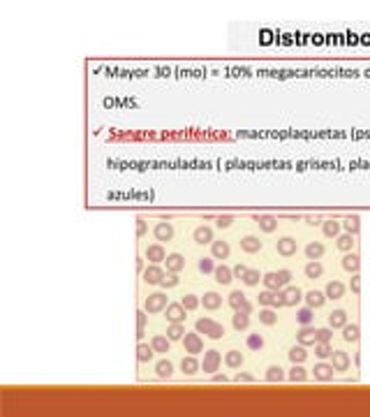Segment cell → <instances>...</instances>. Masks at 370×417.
<instances>
[{
    "instance_id": "cell-1",
    "label": "cell",
    "mask_w": 370,
    "mask_h": 417,
    "mask_svg": "<svg viewBox=\"0 0 370 417\" xmlns=\"http://www.w3.org/2000/svg\"><path fill=\"white\" fill-rule=\"evenodd\" d=\"M195 329H197L199 334H204V336H209V339L218 341L225 336V327L218 325L215 320H211V318H199L197 322H195Z\"/></svg>"
},
{
    "instance_id": "cell-2",
    "label": "cell",
    "mask_w": 370,
    "mask_h": 417,
    "mask_svg": "<svg viewBox=\"0 0 370 417\" xmlns=\"http://www.w3.org/2000/svg\"><path fill=\"white\" fill-rule=\"evenodd\" d=\"M169 299L164 292H153V295H148V299H146V306H143V311L146 313H162V311L169 306Z\"/></svg>"
},
{
    "instance_id": "cell-3",
    "label": "cell",
    "mask_w": 370,
    "mask_h": 417,
    "mask_svg": "<svg viewBox=\"0 0 370 417\" xmlns=\"http://www.w3.org/2000/svg\"><path fill=\"white\" fill-rule=\"evenodd\" d=\"M227 302H229V306H232L234 311H239V313H248V315L252 313V304L248 302V297L241 290H234L232 295L227 297Z\"/></svg>"
},
{
    "instance_id": "cell-4",
    "label": "cell",
    "mask_w": 370,
    "mask_h": 417,
    "mask_svg": "<svg viewBox=\"0 0 370 417\" xmlns=\"http://www.w3.org/2000/svg\"><path fill=\"white\" fill-rule=\"evenodd\" d=\"M220 364H222V355L218 350H206L204 352V362H202L204 373H218Z\"/></svg>"
},
{
    "instance_id": "cell-5",
    "label": "cell",
    "mask_w": 370,
    "mask_h": 417,
    "mask_svg": "<svg viewBox=\"0 0 370 417\" xmlns=\"http://www.w3.org/2000/svg\"><path fill=\"white\" fill-rule=\"evenodd\" d=\"M164 276H167V273H164V269H162L160 264H148L141 273L143 283H148V285H160L162 281H164Z\"/></svg>"
},
{
    "instance_id": "cell-6",
    "label": "cell",
    "mask_w": 370,
    "mask_h": 417,
    "mask_svg": "<svg viewBox=\"0 0 370 417\" xmlns=\"http://www.w3.org/2000/svg\"><path fill=\"white\" fill-rule=\"evenodd\" d=\"M257 302L262 304V306H269V309H280V306H285V302H282V295H280V292H271V290L259 292Z\"/></svg>"
},
{
    "instance_id": "cell-7",
    "label": "cell",
    "mask_w": 370,
    "mask_h": 417,
    "mask_svg": "<svg viewBox=\"0 0 370 417\" xmlns=\"http://www.w3.org/2000/svg\"><path fill=\"white\" fill-rule=\"evenodd\" d=\"M183 345L185 350L190 352V355H199V352H204V341L199 339V332H188L183 336Z\"/></svg>"
},
{
    "instance_id": "cell-8",
    "label": "cell",
    "mask_w": 370,
    "mask_h": 417,
    "mask_svg": "<svg viewBox=\"0 0 370 417\" xmlns=\"http://www.w3.org/2000/svg\"><path fill=\"white\" fill-rule=\"evenodd\" d=\"M296 239H292V236H282V239H278V243H275V250H278V255H282V257H292V255H296Z\"/></svg>"
},
{
    "instance_id": "cell-9",
    "label": "cell",
    "mask_w": 370,
    "mask_h": 417,
    "mask_svg": "<svg viewBox=\"0 0 370 417\" xmlns=\"http://www.w3.org/2000/svg\"><path fill=\"white\" fill-rule=\"evenodd\" d=\"M333 364H324V362H319V364H315L312 366V375H315V380H319V382H328V380H333Z\"/></svg>"
},
{
    "instance_id": "cell-10",
    "label": "cell",
    "mask_w": 370,
    "mask_h": 417,
    "mask_svg": "<svg viewBox=\"0 0 370 417\" xmlns=\"http://www.w3.org/2000/svg\"><path fill=\"white\" fill-rule=\"evenodd\" d=\"M167 320L169 322H183L185 320V313H188V309H185L183 304L180 302H173V304H169L167 309Z\"/></svg>"
},
{
    "instance_id": "cell-11",
    "label": "cell",
    "mask_w": 370,
    "mask_h": 417,
    "mask_svg": "<svg viewBox=\"0 0 370 417\" xmlns=\"http://www.w3.org/2000/svg\"><path fill=\"white\" fill-rule=\"evenodd\" d=\"M146 260L150 262V264H160V262L167 260V253H164V248L160 246V243H153V246L146 248Z\"/></svg>"
},
{
    "instance_id": "cell-12",
    "label": "cell",
    "mask_w": 370,
    "mask_h": 417,
    "mask_svg": "<svg viewBox=\"0 0 370 417\" xmlns=\"http://www.w3.org/2000/svg\"><path fill=\"white\" fill-rule=\"evenodd\" d=\"M153 234H155V239L157 241H171L173 239V227H171V223H164V220H160V223L153 227Z\"/></svg>"
},
{
    "instance_id": "cell-13",
    "label": "cell",
    "mask_w": 370,
    "mask_h": 417,
    "mask_svg": "<svg viewBox=\"0 0 370 417\" xmlns=\"http://www.w3.org/2000/svg\"><path fill=\"white\" fill-rule=\"evenodd\" d=\"M349 355H347L345 350H333V355H331V364H333L335 371H347L349 369Z\"/></svg>"
},
{
    "instance_id": "cell-14",
    "label": "cell",
    "mask_w": 370,
    "mask_h": 417,
    "mask_svg": "<svg viewBox=\"0 0 370 417\" xmlns=\"http://www.w3.org/2000/svg\"><path fill=\"white\" fill-rule=\"evenodd\" d=\"M305 304H308V306H310L312 311L315 309H322L324 304H326V295H324V292H319V290H310V292H305Z\"/></svg>"
},
{
    "instance_id": "cell-15",
    "label": "cell",
    "mask_w": 370,
    "mask_h": 417,
    "mask_svg": "<svg viewBox=\"0 0 370 417\" xmlns=\"http://www.w3.org/2000/svg\"><path fill=\"white\" fill-rule=\"evenodd\" d=\"M345 325H347V311L335 309L328 313V327H331V329H342Z\"/></svg>"
},
{
    "instance_id": "cell-16",
    "label": "cell",
    "mask_w": 370,
    "mask_h": 417,
    "mask_svg": "<svg viewBox=\"0 0 370 417\" xmlns=\"http://www.w3.org/2000/svg\"><path fill=\"white\" fill-rule=\"evenodd\" d=\"M280 295H282V302H285V306H296V304L303 299V292H301L299 288H285Z\"/></svg>"
},
{
    "instance_id": "cell-17",
    "label": "cell",
    "mask_w": 370,
    "mask_h": 417,
    "mask_svg": "<svg viewBox=\"0 0 370 417\" xmlns=\"http://www.w3.org/2000/svg\"><path fill=\"white\" fill-rule=\"evenodd\" d=\"M167 271L169 273H178V271H183V266H185V257L180 253H171V255H167Z\"/></svg>"
},
{
    "instance_id": "cell-18",
    "label": "cell",
    "mask_w": 370,
    "mask_h": 417,
    "mask_svg": "<svg viewBox=\"0 0 370 417\" xmlns=\"http://www.w3.org/2000/svg\"><path fill=\"white\" fill-rule=\"evenodd\" d=\"M296 339H299V343L301 345H315L317 343V329L315 327H303L299 334H296Z\"/></svg>"
},
{
    "instance_id": "cell-19",
    "label": "cell",
    "mask_w": 370,
    "mask_h": 417,
    "mask_svg": "<svg viewBox=\"0 0 370 417\" xmlns=\"http://www.w3.org/2000/svg\"><path fill=\"white\" fill-rule=\"evenodd\" d=\"M195 241L199 243V246H206V243H213V227H206V225H202V227H197L195 230Z\"/></svg>"
},
{
    "instance_id": "cell-20",
    "label": "cell",
    "mask_w": 370,
    "mask_h": 417,
    "mask_svg": "<svg viewBox=\"0 0 370 417\" xmlns=\"http://www.w3.org/2000/svg\"><path fill=\"white\" fill-rule=\"evenodd\" d=\"M342 339L347 341V343H356L358 339H361V327L356 325V322H347L345 327H342Z\"/></svg>"
},
{
    "instance_id": "cell-21",
    "label": "cell",
    "mask_w": 370,
    "mask_h": 417,
    "mask_svg": "<svg viewBox=\"0 0 370 417\" xmlns=\"http://www.w3.org/2000/svg\"><path fill=\"white\" fill-rule=\"evenodd\" d=\"M342 269L349 273H358V269H361V257H358L356 253H347L345 257H342Z\"/></svg>"
},
{
    "instance_id": "cell-22",
    "label": "cell",
    "mask_w": 370,
    "mask_h": 417,
    "mask_svg": "<svg viewBox=\"0 0 370 417\" xmlns=\"http://www.w3.org/2000/svg\"><path fill=\"white\" fill-rule=\"evenodd\" d=\"M324 295H326V299H340V297L345 295V283H340V281H331V283H326Z\"/></svg>"
},
{
    "instance_id": "cell-23",
    "label": "cell",
    "mask_w": 370,
    "mask_h": 417,
    "mask_svg": "<svg viewBox=\"0 0 370 417\" xmlns=\"http://www.w3.org/2000/svg\"><path fill=\"white\" fill-rule=\"evenodd\" d=\"M220 304H222V297L218 295V292H204V297H202V306H204V309L215 311V309H220Z\"/></svg>"
},
{
    "instance_id": "cell-24",
    "label": "cell",
    "mask_w": 370,
    "mask_h": 417,
    "mask_svg": "<svg viewBox=\"0 0 370 417\" xmlns=\"http://www.w3.org/2000/svg\"><path fill=\"white\" fill-rule=\"evenodd\" d=\"M215 281L218 283H222V285H229L232 283V278H234V271L229 269V266H225V264H215Z\"/></svg>"
},
{
    "instance_id": "cell-25",
    "label": "cell",
    "mask_w": 370,
    "mask_h": 417,
    "mask_svg": "<svg viewBox=\"0 0 370 417\" xmlns=\"http://www.w3.org/2000/svg\"><path fill=\"white\" fill-rule=\"evenodd\" d=\"M262 283L266 285V290H271V292H278L282 288V281L278 278V271L264 273V276H262Z\"/></svg>"
},
{
    "instance_id": "cell-26",
    "label": "cell",
    "mask_w": 370,
    "mask_h": 417,
    "mask_svg": "<svg viewBox=\"0 0 370 417\" xmlns=\"http://www.w3.org/2000/svg\"><path fill=\"white\" fill-rule=\"evenodd\" d=\"M255 223L259 225V230L266 232V234H271V232L278 227V220H275L273 216H255Z\"/></svg>"
},
{
    "instance_id": "cell-27",
    "label": "cell",
    "mask_w": 370,
    "mask_h": 417,
    "mask_svg": "<svg viewBox=\"0 0 370 417\" xmlns=\"http://www.w3.org/2000/svg\"><path fill=\"white\" fill-rule=\"evenodd\" d=\"M150 345H153V350H155V352H160V355H167L169 348H171V339H169V336H153Z\"/></svg>"
},
{
    "instance_id": "cell-28",
    "label": "cell",
    "mask_w": 370,
    "mask_h": 417,
    "mask_svg": "<svg viewBox=\"0 0 370 417\" xmlns=\"http://www.w3.org/2000/svg\"><path fill=\"white\" fill-rule=\"evenodd\" d=\"M211 250H213V257H218V260H227L229 253H232V248H229L227 241H213Z\"/></svg>"
},
{
    "instance_id": "cell-29",
    "label": "cell",
    "mask_w": 370,
    "mask_h": 417,
    "mask_svg": "<svg viewBox=\"0 0 370 417\" xmlns=\"http://www.w3.org/2000/svg\"><path fill=\"white\" fill-rule=\"evenodd\" d=\"M241 248H243L245 253H259L262 250V241L257 236H243L241 239Z\"/></svg>"
},
{
    "instance_id": "cell-30",
    "label": "cell",
    "mask_w": 370,
    "mask_h": 417,
    "mask_svg": "<svg viewBox=\"0 0 370 417\" xmlns=\"http://www.w3.org/2000/svg\"><path fill=\"white\" fill-rule=\"evenodd\" d=\"M287 357L292 359L294 364H303L305 362V357H308V352H305V345H292L289 348V352H287Z\"/></svg>"
},
{
    "instance_id": "cell-31",
    "label": "cell",
    "mask_w": 370,
    "mask_h": 417,
    "mask_svg": "<svg viewBox=\"0 0 370 417\" xmlns=\"http://www.w3.org/2000/svg\"><path fill=\"white\" fill-rule=\"evenodd\" d=\"M199 369H202V364H199L195 357H183V362H180V371H183L185 375H195Z\"/></svg>"
},
{
    "instance_id": "cell-32",
    "label": "cell",
    "mask_w": 370,
    "mask_h": 417,
    "mask_svg": "<svg viewBox=\"0 0 370 417\" xmlns=\"http://www.w3.org/2000/svg\"><path fill=\"white\" fill-rule=\"evenodd\" d=\"M324 250H326V248H324L319 241H310L308 246H305V255H308V260H319V257L324 255Z\"/></svg>"
},
{
    "instance_id": "cell-33",
    "label": "cell",
    "mask_w": 370,
    "mask_h": 417,
    "mask_svg": "<svg viewBox=\"0 0 370 417\" xmlns=\"http://www.w3.org/2000/svg\"><path fill=\"white\" fill-rule=\"evenodd\" d=\"M342 230L347 232V234H358V230H361V218L358 216H349L345 218V223H342Z\"/></svg>"
},
{
    "instance_id": "cell-34",
    "label": "cell",
    "mask_w": 370,
    "mask_h": 417,
    "mask_svg": "<svg viewBox=\"0 0 370 417\" xmlns=\"http://www.w3.org/2000/svg\"><path fill=\"white\" fill-rule=\"evenodd\" d=\"M185 334H188V332H185V327L180 325V322H171V325L167 327V336L171 341H183Z\"/></svg>"
},
{
    "instance_id": "cell-35",
    "label": "cell",
    "mask_w": 370,
    "mask_h": 417,
    "mask_svg": "<svg viewBox=\"0 0 370 417\" xmlns=\"http://www.w3.org/2000/svg\"><path fill=\"white\" fill-rule=\"evenodd\" d=\"M232 325H234V329H239V332H245V329L250 327V320H248V313H239V311H234Z\"/></svg>"
},
{
    "instance_id": "cell-36",
    "label": "cell",
    "mask_w": 370,
    "mask_h": 417,
    "mask_svg": "<svg viewBox=\"0 0 370 417\" xmlns=\"http://www.w3.org/2000/svg\"><path fill=\"white\" fill-rule=\"evenodd\" d=\"M155 373L160 375V378H171L173 375V364L169 362V359H160V362L155 364Z\"/></svg>"
},
{
    "instance_id": "cell-37",
    "label": "cell",
    "mask_w": 370,
    "mask_h": 417,
    "mask_svg": "<svg viewBox=\"0 0 370 417\" xmlns=\"http://www.w3.org/2000/svg\"><path fill=\"white\" fill-rule=\"evenodd\" d=\"M153 345H146V343H139L137 345V359L141 364H146V362H150V359H153Z\"/></svg>"
},
{
    "instance_id": "cell-38",
    "label": "cell",
    "mask_w": 370,
    "mask_h": 417,
    "mask_svg": "<svg viewBox=\"0 0 370 417\" xmlns=\"http://www.w3.org/2000/svg\"><path fill=\"white\" fill-rule=\"evenodd\" d=\"M287 378H289L292 382H305V380H308V371H305L301 364H294V369L289 371Z\"/></svg>"
},
{
    "instance_id": "cell-39",
    "label": "cell",
    "mask_w": 370,
    "mask_h": 417,
    "mask_svg": "<svg viewBox=\"0 0 370 417\" xmlns=\"http://www.w3.org/2000/svg\"><path fill=\"white\" fill-rule=\"evenodd\" d=\"M243 359H245V357L241 355L239 350H229L227 355H225V364H227V366H232V369H239L241 364H243Z\"/></svg>"
},
{
    "instance_id": "cell-40",
    "label": "cell",
    "mask_w": 370,
    "mask_h": 417,
    "mask_svg": "<svg viewBox=\"0 0 370 417\" xmlns=\"http://www.w3.org/2000/svg\"><path fill=\"white\" fill-rule=\"evenodd\" d=\"M340 230H342V225L338 223V220H326V223H324V234L331 236V239H338V236H340Z\"/></svg>"
},
{
    "instance_id": "cell-41",
    "label": "cell",
    "mask_w": 370,
    "mask_h": 417,
    "mask_svg": "<svg viewBox=\"0 0 370 417\" xmlns=\"http://www.w3.org/2000/svg\"><path fill=\"white\" fill-rule=\"evenodd\" d=\"M296 320H299L303 327L312 325V320H315V313H312L310 306H305V309H299V311H296Z\"/></svg>"
},
{
    "instance_id": "cell-42",
    "label": "cell",
    "mask_w": 370,
    "mask_h": 417,
    "mask_svg": "<svg viewBox=\"0 0 370 417\" xmlns=\"http://www.w3.org/2000/svg\"><path fill=\"white\" fill-rule=\"evenodd\" d=\"M324 273V266L319 264L317 260H310L308 264H305V276L308 278H319Z\"/></svg>"
},
{
    "instance_id": "cell-43",
    "label": "cell",
    "mask_w": 370,
    "mask_h": 417,
    "mask_svg": "<svg viewBox=\"0 0 370 417\" xmlns=\"http://www.w3.org/2000/svg\"><path fill=\"white\" fill-rule=\"evenodd\" d=\"M266 380H269V382H282V380H285V371L273 364V366L266 369Z\"/></svg>"
},
{
    "instance_id": "cell-44",
    "label": "cell",
    "mask_w": 370,
    "mask_h": 417,
    "mask_svg": "<svg viewBox=\"0 0 370 417\" xmlns=\"http://www.w3.org/2000/svg\"><path fill=\"white\" fill-rule=\"evenodd\" d=\"M335 243H338V248H340V250H345V253H349V250H352V246H354V234H340L338 236V239H335Z\"/></svg>"
},
{
    "instance_id": "cell-45",
    "label": "cell",
    "mask_w": 370,
    "mask_h": 417,
    "mask_svg": "<svg viewBox=\"0 0 370 417\" xmlns=\"http://www.w3.org/2000/svg\"><path fill=\"white\" fill-rule=\"evenodd\" d=\"M197 269H199V273H204V276H209V273H213V271H215L213 257H202V260L197 262Z\"/></svg>"
},
{
    "instance_id": "cell-46",
    "label": "cell",
    "mask_w": 370,
    "mask_h": 417,
    "mask_svg": "<svg viewBox=\"0 0 370 417\" xmlns=\"http://www.w3.org/2000/svg\"><path fill=\"white\" fill-rule=\"evenodd\" d=\"M241 281H243L245 285H250V288H252V285H257L259 281H262V273L257 271V269H248V271H245V276L241 278Z\"/></svg>"
},
{
    "instance_id": "cell-47",
    "label": "cell",
    "mask_w": 370,
    "mask_h": 417,
    "mask_svg": "<svg viewBox=\"0 0 370 417\" xmlns=\"http://www.w3.org/2000/svg\"><path fill=\"white\" fill-rule=\"evenodd\" d=\"M245 343H248L250 350H262V348H264V336H262V334H250Z\"/></svg>"
},
{
    "instance_id": "cell-48",
    "label": "cell",
    "mask_w": 370,
    "mask_h": 417,
    "mask_svg": "<svg viewBox=\"0 0 370 417\" xmlns=\"http://www.w3.org/2000/svg\"><path fill=\"white\" fill-rule=\"evenodd\" d=\"M180 304H183V306H185L188 311H195V309H199V304H202V299H199L197 295H185L183 299H180Z\"/></svg>"
},
{
    "instance_id": "cell-49",
    "label": "cell",
    "mask_w": 370,
    "mask_h": 417,
    "mask_svg": "<svg viewBox=\"0 0 370 417\" xmlns=\"http://www.w3.org/2000/svg\"><path fill=\"white\" fill-rule=\"evenodd\" d=\"M275 320H278V315H275L271 309H266V311H262V313H259V322H262V325H266V327H273Z\"/></svg>"
},
{
    "instance_id": "cell-50",
    "label": "cell",
    "mask_w": 370,
    "mask_h": 417,
    "mask_svg": "<svg viewBox=\"0 0 370 417\" xmlns=\"http://www.w3.org/2000/svg\"><path fill=\"white\" fill-rule=\"evenodd\" d=\"M333 355V348L328 343H317L315 345V357H319V359H326V357Z\"/></svg>"
},
{
    "instance_id": "cell-51",
    "label": "cell",
    "mask_w": 370,
    "mask_h": 417,
    "mask_svg": "<svg viewBox=\"0 0 370 417\" xmlns=\"http://www.w3.org/2000/svg\"><path fill=\"white\" fill-rule=\"evenodd\" d=\"M331 339H333V329H331V327H322V329H317V343H328Z\"/></svg>"
},
{
    "instance_id": "cell-52",
    "label": "cell",
    "mask_w": 370,
    "mask_h": 417,
    "mask_svg": "<svg viewBox=\"0 0 370 417\" xmlns=\"http://www.w3.org/2000/svg\"><path fill=\"white\" fill-rule=\"evenodd\" d=\"M146 322H148V315H146V311H139V313H137V336H139V339H143V329H146Z\"/></svg>"
},
{
    "instance_id": "cell-53",
    "label": "cell",
    "mask_w": 370,
    "mask_h": 417,
    "mask_svg": "<svg viewBox=\"0 0 370 417\" xmlns=\"http://www.w3.org/2000/svg\"><path fill=\"white\" fill-rule=\"evenodd\" d=\"M162 288H167V290H171V288H176L178 285V273H169L167 271V276H164V281H162Z\"/></svg>"
},
{
    "instance_id": "cell-54",
    "label": "cell",
    "mask_w": 370,
    "mask_h": 417,
    "mask_svg": "<svg viewBox=\"0 0 370 417\" xmlns=\"http://www.w3.org/2000/svg\"><path fill=\"white\" fill-rule=\"evenodd\" d=\"M215 223H218V227H229V225L234 223V216H220V218H215Z\"/></svg>"
},
{
    "instance_id": "cell-55",
    "label": "cell",
    "mask_w": 370,
    "mask_h": 417,
    "mask_svg": "<svg viewBox=\"0 0 370 417\" xmlns=\"http://www.w3.org/2000/svg\"><path fill=\"white\" fill-rule=\"evenodd\" d=\"M278 278L282 281V285L292 283V271H289V269H280V271H278Z\"/></svg>"
},
{
    "instance_id": "cell-56",
    "label": "cell",
    "mask_w": 370,
    "mask_h": 417,
    "mask_svg": "<svg viewBox=\"0 0 370 417\" xmlns=\"http://www.w3.org/2000/svg\"><path fill=\"white\" fill-rule=\"evenodd\" d=\"M234 380L236 382H255V375L252 373H239V375H234Z\"/></svg>"
},
{
    "instance_id": "cell-57",
    "label": "cell",
    "mask_w": 370,
    "mask_h": 417,
    "mask_svg": "<svg viewBox=\"0 0 370 417\" xmlns=\"http://www.w3.org/2000/svg\"><path fill=\"white\" fill-rule=\"evenodd\" d=\"M352 292H354V295L361 292V276H358V273H354V276H352Z\"/></svg>"
},
{
    "instance_id": "cell-58",
    "label": "cell",
    "mask_w": 370,
    "mask_h": 417,
    "mask_svg": "<svg viewBox=\"0 0 370 417\" xmlns=\"http://www.w3.org/2000/svg\"><path fill=\"white\" fill-rule=\"evenodd\" d=\"M146 230H148V227H146V220L139 218V220H137V236H143V234H146Z\"/></svg>"
},
{
    "instance_id": "cell-59",
    "label": "cell",
    "mask_w": 370,
    "mask_h": 417,
    "mask_svg": "<svg viewBox=\"0 0 370 417\" xmlns=\"http://www.w3.org/2000/svg\"><path fill=\"white\" fill-rule=\"evenodd\" d=\"M245 271H248V266H243V264H236V266H234V276L243 278V276H245Z\"/></svg>"
},
{
    "instance_id": "cell-60",
    "label": "cell",
    "mask_w": 370,
    "mask_h": 417,
    "mask_svg": "<svg viewBox=\"0 0 370 417\" xmlns=\"http://www.w3.org/2000/svg\"><path fill=\"white\" fill-rule=\"evenodd\" d=\"M211 380H213V382H229V378H227V375H213Z\"/></svg>"
},
{
    "instance_id": "cell-61",
    "label": "cell",
    "mask_w": 370,
    "mask_h": 417,
    "mask_svg": "<svg viewBox=\"0 0 370 417\" xmlns=\"http://www.w3.org/2000/svg\"><path fill=\"white\" fill-rule=\"evenodd\" d=\"M305 220H308V223H312V225H317V223H319V218H317V216H308Z\"/></svg>"
},
{
    "instance_id": "cell-62",
    "label": "cell",
    "mask_w": 370,
    "mask_h": 417,
    "mask_svg": "<svg viewBox=\"0 0 370 417\" xmlns=\"http://www.w3.org/2000/svg\"><path fill=\"white\" fill-rule=\"evenodd\" d=\"M137 271H141V273H143V260H141V257L137 260Z\"/></svg>"
}]
</instances>
